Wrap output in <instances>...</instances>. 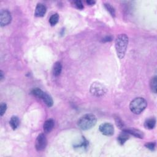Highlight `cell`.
Returning a JSON list of instances; mask_svg holds the SVG:
<instances>
[{
  "instance_id": "obj_1",
  "label": "cell",
  "mask_w": 157,
  "mask_h": 157,
  "mask_svg": "<svg viewBox=\"0 0 157 157\" xmlns=\"http://www.w3.org/2000/svg\"><path fill=\"white\" fill-rule=\"evenodd\" d=\"M128 41V37L126 34H120L115 39V50L117 56L120 59H123L125 55Z\"/></svg>"
},
{
  "instance_id": "obj_2",
  "label": "cell",
  "mask_w": 157,
  "mask_h": 157,
  "mask_svg": "<svg viewBox=\"0 0 157 157\" xmlns=\"http://www.w3.org/2000/svg\"><path fill=\"white\" fill-rule=\"evenodd\" d=\"M97 122L96 117L92 114L83 115L77 122V125L82 130H88L93 127Z\"/></svg>"
},
{
  "instance_id": "obj_3",
  "label": "cell",
  "mask_w": 157,
  "mask_h": 157,
  "mask_svg": "<svg viewBox=\"0 0 157 157\" xmlns=\"http://www.w3.org/2000/svg\"><path fill=\"white\" fill-rule=\"evenodd\" d=\"M147 103L143 98H136L129 104V109L134 114H140L146 108Z\"/></svg>"
},
{
  "instance_id": "obj_4",
  "label": "cell",
  "mask_w": 157,
  "mask_h": 157,
  "mask_svg": "<svg viewBox=\"0 0 157 157\" xmlns=\"http://www.w3.org/2000/svg\"><path fill=\"white\" fill-rule=\"evenodd\" d=\"M90 91L93 95L97 97H101L106 95L107 93V88L106 86L101 82H95L91 83Z\"/></svg>"
},
{
  "instance_id": "obj_5",
  "label": "cell",
  "mask_w": 157,
  "mask_h": 157,
  "mask_svg": "<svg viewBox=\"0 0 157 157\" xmlns=\"http://www.w3.org/2000/svg\"><path fill=\"white\" fill-rule=\"evenodd\" d=\"M47 144V141L45 136L43 133L39 134L35 142L36 149L37 151H42L46 147Z\"/></svg>"
},
{
  "instance_id": "obj_6",
  "label": "cell",
  "mask_w": 157,
  "mask_h": 157,
  "mask_svg": "<svg viewBox=\"0 0 157 157\" xmlns=\"http://www.w3.org/2000/svg\"><path fill=\"white\" fill-rule=\"evenodd\" d=\"M100 132L106 136H111L114 133V128L112 124L110 123H104L101 124L99 127Z\"/></svg>"
},
{
  "instance_id": "obj_7",
  "label": "cell",
  "mask_w": 157,
  "mask_h": 157,
  "mask_svg": "<svg viewBox=\"0 0 157 157\" xmlns=\"http://www.w3.org/2000/svg\"><path fill=\"white\" fill-rule=\"evenodd\" d=\"M12 21L11 12L8 10H3L0 14V25L1 27H4L9 25Z\"/></svg>"
},
{
  "instance_id": "obj_8",
  "label": "cell",
  "mask_w": 157,
  "mask_h": 157,
  "mask_svg": "<svg viewBox=\"0 0 157 157\" xmlns=\"http://www.w3.org/2000/svg\"><path fill=\"white\" fill-rule=\"evenodd\" d=\"M46 11L47 8L45 7V6L43 4L39 3L36 7L35 15L37 17H42L45 16Z\"/></svg>"
},
{
  "instance_id": "obj_9",
  "label": "cell",
  "mask_w": 157,
  "mask_h": 157,
  "mask_svg": "<svg viewBox=\"0 0 157 157\" xmlns=\"http://www.w3.org/2000/svg\"><path fill=\"white\" fill-rule=\"evenodd\" d=\"M54 125H55V122L52 119H49L45 121L43 126L44 132L46 133H50L52 130V129L54 128Z\"/></svg>"
},
{
  "instance_id": "obj_10",
  "label": "cell",
  "mask_w": 157,
  "mask_h": 157,
  "mask_svg": "<svg viewBox=\"0 0 157 157\" xmlns=\"http://www.w3.org/2000/svg\"><path fill=\"white\" fill-rule=\"evenodd\" d=\"M123 131L124 132H125L127 133H128V134H132L137 137H139V138H143L144 135L142 132H141V131L138 130V129H136L134 128H129V129H123Z\"/></svg>"
},
{
  "instance_id": "obj_11",
  "label": "cell",
  "mask_w": 157,
  "mask_h": 157,
  "mask_svg": "<svg viewBox=\"0 0 157 157\" xmlns=\"http://www.w3.org/2000/svg\"><path fill=\"white\" fill-rule=\"evenodd\" d=\"M129 134L125 132H122V133H120L119 134V136H118V138H117V140H118V142H119V143L120 144V145H123L124 144H125L126 142V141L129 139Z\"/></svg>"
},
{
  "instance_id": "obj_12",
  "label": "cell",
  "mask_w": 157,
  "mask_h": 157,
  "mask_svg": "<svg viewBox=\"0 0 157 157\" xmlns=\"http://www.w3.org/2000/svg\"><path fill=\"white\" fill-rule=\"evenodd\" d=\"M156 125V119L154 117L150 118L146 120L144 123V126L147 129H153Z\"/></svg>"
},
{
  "instance_id": "obj_13",
  "label": "cell",
  "mask_w": 157,
  "mask_h": 157,
  "mask_svg": "<svg viewBox=\"0 0 157 157\" xmlns=\"http://www.w3.org/2000/svg\"><path fill=\"white\" fill-rule=\"evenodd\" d=\"M62 65L60 62H56L53 67V74L57 77L58 76H60V74L62 73Z\"/></svg>"
},
{
  "instance_id": "obj_14",
  "label": "cell",
  "mask_w": 157,
  "mask_h": 157,
  "mask_svg": "<svg viewBox=\"0 0 157 157\" xmlns=\"http://www.w3.org/2000/svg\"><path fill=\"white\" fill-rule=\"evenodd\" d=\"M19 119L17 116H12L9 121V125L12 129L16 130L19 125Z\"/></svg>"
},
{
  "instance_id": "obj_15",
  "label": "cell",
  "mask_w": 157,
  "mask_h": 157,
  "mask_svg": "<svg viewBox=\"0 0 157 157\" xmlns=\"http://www.w3.org/2000/svg\"><path fill=\"white\" fill-rule=\"evenodd\" d=\"M31 93L33 96L38 98L42 99L45 93H44V91L42 90H41L40 88H34L33 90L31 91Z\"/></svg>"
},
{
  "instance_id": "obj_16",
  "label": "cell",
  "mask_w": 157,
  "mask_h": 157,
  "mask_svg": "<svg viewBox=\"0 0 157 157\" xmlns=\"http://www.w3.org/2000/svg\"><path fill=\"white\" fill-rule=\"evenodd\" d=\"M42 100L44 101L45 104H46L48 107H50L53 106L54 101H53V100H52V98L47 93H45V95H44V96Z\"/></svg>"
},
{
  "instance_id": "obj_17",
  "label": "cell",
  "mask_w": 157,
  "mask_h": 157,
  "mask_svg": "<svg viewBox=\"0 0 157 157\" xmlns=\"http://www.w3.org/2000/svg\"><path fill=\"white\" fill-rule=\"evenodd\" d=\"M88 145V142L86 139V138L83 137L82 141H81L80 144H77L74 145V147L75 148H77V149H86L87 148Z\"/></svg>"
},
{
  "instance_id": "obj_18",
  "label": "cell",
  "mask_w": 157,
  "mask_h": 157,
  "mask_svg": "<svg viewBox=\"0 0 157 157\" xmlns=\"http://www.w3.org/2000/svg\"><path fill=\"white\" fill-rule=\"evenodd\" d=\"M150 86L151 88L152 91L154 93H156V87H157V77L156 76L152 78L151 81L150 82Z\"/></svg>"
},
{
  "instance_id": "obj_19",
  "label": "cell",
  "mask_w": 157,
  "mask_h": 157,
  "mask_svg": "<svg viewBox=\"0 0 157 157\" xmlns=\"http://www.w3.org/2000/svg\"><path fill=\"white\" fill-rule=\"evenodd\" d=\"M59 21V16L58 14H54L52 15L50 19H49V23L52 26L55 25Z\"/></svg>"
},
{
  "instance_id": "obj_20",
  "label": "cell",
  "mask_w": 157,
  "mask_h": 157,
  "mask_svg": "<svg viewBox=\"0 0 157 157\" xmlns=\"http://www.w3.org/2000/svg\"><path fill=\"white\" fill-rule=\"evenodd\" d=\"M104 6H105V8L107 9V11H109V12L110 13V15L112 16V17H115V9L114 8V7H112V6H111L110 4H109V3L104 4Z\"/></svg>"
},
{
  "instance_id": "obj_21",
  "label": "cell",
  "mask_w": 157,
  "mask_h": 157,
  "mask_svg": "<svg viewBox=\"0 0 157 157\" xmlns=\"http://www.w3.org/2000/svg\"><path fill=\"white\" fill-rule=\"evenodd\" d=\"M6 109H7V105L4 103H2L0 105V115L1 117L5 114Z\"/></svg>"
},
{
  "instance_id": "obj_22",
  "label": "cell",
  "mask_w": 157,
  "mask_h": 157,
  "mask_svg": "<svg viewBox=\"0 0 157 157\" xmlns=\"http://www.w3.org/2000/svg\"><path fill=\"white\" fill-rule=\"evenodd\" d=\"M145 146L147 149L151 150V151H153L155 149L156 144L155 142H149V143H147Z\"/></svg>"
},
{
  "instance_id": "obj_23",
  "label": "cell",
  "mask_w": 157,
  "mask_h": 157,
  "mask_svg": "<svg viewBox=\"0 0 157 157\" xmlns=\"http://www.w3.org/2000/svg\"><path fill=\"white\" fill-rule=\"evenodd\" d=\"M74 4L76 6V8L78 9H83V5L81 1H74Z\"/></svg>"
},
{
  "instance_id": "obj_24",
  "label": "cell",
  "mask_w": 157,
  "mask_h": 157,
  "mask_svg": "<svg viewBox=\"0 0 157 157\" xmlns=\"http://www.w3.org/2000/svg\"><path fill=\"white\" fill-rule=\"evenodd\" d=\"M115 121H116V124L120 128H122V129H123V127H124V125H123V123H122V122L121 121V120L119 119V117H117V119H115Z\"/></svg>"
},
{
  "instance_id": "obj_25",
  "label": "cell",
  "mask_w": 157,
  "mask_h": 157,
  "mask_svg": "<svg viewBox=\"0 0 157 157\" xmlns=\"http://www.w3.org/2000/svg\"><path fill=\"white\" fill-rule=\"evenodd\" d=\"M112 39V37H110V36H107L105 38L103 39V41H106V42H109V41H111Z\"/></svg>"
},
{
  "instance_id": "obj_26",
  "label": "cell",
  "mask_w": 157,
  "mask_h": 157,
  "mask_svg": "<svg viewBox=\"0 0 157 157\" xmlns=\"http://www.w3.org/2000/svg\"><path fill=\"white\" fill-rule=\"evenodd\" d=\"M4 78V73H3V72L2 71H0V80L3 81Z\"/></svg>"
},
{
  "instance_id": "obj_27",
  "label": "cell",
  "mask_w": 157,
  "mask_h": 157,
  "mask_svg": "<svg viewBox=\"0 0 157 157\" xmlns=\"http://www.w3.org/2000/svg\"><path fill=\"white\" fill-rule=\"evenodd\" d=\"M88 5H90V6H92L93 4H95L96 3V2L95 1H91V0H89V1H87L86 2Z\"/></svg>"
}]
</instances>
